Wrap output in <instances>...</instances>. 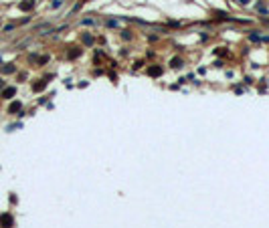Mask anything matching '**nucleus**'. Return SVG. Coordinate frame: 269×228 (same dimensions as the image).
Wrapping results in <instances>:
<instances>
[{"instance_id":"1","label":"nucleus","mask_w":269,"mask_h":228,"mask_svg":"<svg viewBox=\"0 0 269 228\" xmlns=\"http://www.w3.org/2000/svg\"><path fill=\"white\" fill-rule=\"evenodd\" d=\"M12 224H14V220L10 214H0V226L2 228H10Z\"/></svg>"},{"instance_id":"2","label":"nucleus","mask_w":269,"mask_h":228,"mask_svg":"<svg viewBox=\"0 0 269 228\" xmlns=\"http://www.w3.org/2000/svg\"><path fill=\"white\" fill-rule=\"evenodd\" d=\"M20 109H22V103H20V101H14V103H10V107H8V113H18Z\"/></svg>"},{"instance_id":"3","label":"nucleus","mask_w":269,"mask_h":228,"mask_svg":"<svg viewBox=\"0 0 269 228\" xmlns=\"http://www.w3.org/2000/svg\"><path fill=\"white\" fill-rule=\"evenodd\" d=\"M14 95H16V89L14 87H6L4 91H2V97H4V99H10V97H14Z\"/></svg>"},{"instance_id":"4","label":"nucleus","mask_w":269,"mask_h":228,"mask_svg":"<svg viewBox=\"0 0 269 228\" xmlns=\"http://www.w3.org/2000/svg\"><path fill=\"white\" fill-rule=\"evenodd\" d=\"M33 0H27V2H22V4H20V10H30V8H33Z\"/></svg>"},{"instance_id":"5","label":"nucleus","mask_w":269,"mask_h":228,"mask_svg":"<svg viewBox=\"0 0 269 228\" xmlns=\"http://www.w3.org/2000/svg\"><path fill=\"white\" fill-rule=\"evenodd\" d=\"M2 73H14V65H6V67H2Z\"/></svg>"},{"instance_id":"6","label":"nucleus","mask_w":269,"mask_h":228,"mask_svg":"<svg viewBox=\"0 0 269 228\" xmlns=\"http://www.w3.org/2000/svg\"><path fill=\"white\" fill-rule=\"evenodd\" d=\"M33 89H34V91H40V89H45V83H43V81H40V83H34Z\"/></svg>"},{"instance_id":"7","label":"nucleus","mask_w":269,"mask_h":228,"mask_svg":"<svg viewBox=\"0 0 269 228\" xmlns=\"http://www.w3.org/2000/svg\"><path fill=\"white\" fill-rule=\"evenodd\" d=\"M160 73H162L160 67H152V69H150V75H160Z\"/></svg>"}]
</instances>
